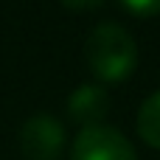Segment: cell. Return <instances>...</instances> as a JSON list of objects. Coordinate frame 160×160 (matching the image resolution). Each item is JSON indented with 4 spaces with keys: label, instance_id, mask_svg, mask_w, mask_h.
Segmentation results:
<instances>
[{
    "label": "cell",
    "instance_id": "6da1fadb",
    "mask_svg": "<svg viewBox=\"0 0 160 160\" xmlns=\"http://www.w3.org/2000/svg\"><path fill=\"white\" fill-rule=\"evenodd\" d=\"M84 59L90 73L104 84H121L138 65V45L132 34L118 22H101L84 42Z\"/></svg>",
    "mask_w": 160,
    "mask_h": 160
},
{
    "label": "cell",
    "instance_id": "7a4b0ae2",
    "mask_svg": "<svg viewBox=\"0 0 160 160\" xmlns=\"http://www.w3.org/2000/svg\"><path fill=\"white\" fill-rule=\"evenodd\" d=\"M70 160H138L132 141L115 127H82L70 143Z\"/></svg>",
    "mask_w": 160,
    "mask_h": 160
},
{
    "label": "cell",
    "instance_id": "5b68a950",
    "mask_svg": "<svg viewBox=\"0 0 160 160\" xmlns=\"http://www.w3.org/2000/svg\"><path fill=\"white\" fill-rule=\"evenodd\" d=\"M135 129L141 135V141L152 149L160 152V90L152 93L141 110H138V118H135Z\"/></svg>",
    "mask_w": 160,
    "mask_h": 160
},
{
    "label": "cell",
    "instance_id": "8992f818",
    "mask_svg": "<svg viewBox=\"0 0 160 160\" xmlns=\"http://www.w3.org/2000/svg\"><path fill=\"white\" fill-rule=\"evenodd\" d=\"M121 6L127 11H132L135 17H158L160 14V0H121Z\"/></svg>",
    "mask_w": 160,
    "mask_h": 160
},
{
    "label": "cell",
    "instance_id": "52a82bcc",
    "mask_svg": "<svg viewBox=\"0 0 160 160\" xmlns=\"http://www.w3.org/2000/svg\"><path fill=\"white\" fill-rule=\"evenodd\" d=\"M59 3L70 11H93V8L104 6V0H59Z\"/></svg>",
    "mask_w": 160,
    "mask_h": 160
},
{
    "label": "cell",
    "instance_id": "277c9868",
    "mask_svg": "<svg viewBox=\"0 0 160 160\" xmlns=\"http://www.w3.org/2000/svg\"><path fill=\"white\" fill-rule=\"evenodd\" d=\"M110 112V96L101 84L87 82L79 84L70 96H68V115L70 121H76L79 127H96L104 121V115Z\"/></svg>",
    "mask_w": 160,
    "mask_h": 160
},
{
    "label": "cell",
    "instance_id": "3957f363",
    "mask_svg": "<svg viewBox=\"0 0 160 160\" xmlns=\"http://www.w3.org/2000/svg\"><path fill=\"white\" fill-rule=\"evenodd\" d=\"M68 135L59 118L39 112L31 115L20 129V152L25 160H59L65 152Z\"/></svg>",
    "mask_w": 160,
    "mask_h": 160
}]
</instances>
